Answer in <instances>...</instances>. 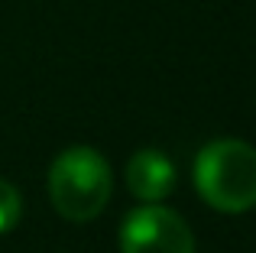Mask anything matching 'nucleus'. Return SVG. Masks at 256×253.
Masks as SVG:
<instances>
[{"mask_svg":"<svg viewBox=\"0 0 256 253\" xmlns=\"http://www.w3.org/2000/svg\"><path fill=\"white\" fill-rule=\"evenodd\" d=\"M194 185L224 214L256 208V150L244 140H211L194 156Z\"/></svg>","mask_w":256,"mask_h":253,"instance_id":"1","label":"nucleus"},{"mask_svg":"<svg viewBox=\"0 0 256 253\" xmlns=\"http://www.w3.org/2000/svg\"><path fill=\"white\" fill-rule=\"evenodd\" d=\"M120 253H194V234L185 218L146 202L126 214L120 228Z\"/></svg>","mask_w":256,"mask_h":253,"instance_id":"3","label":"nucleus"},{"mask_svg":"<svg viewBox=\"0 0 256 253\" xmlns=\"http://www.w3.org/2000/svg\"><path fill=\"white\" fill-rule=\"evenodd\" d=\"M114 188L107 159L91 146H72L58 152L49 169V195L65 221L84 224L104 211Z\"/></svg>","mask_w":256,"mask_h":253,"instance_id":"2","label":"nucleus"},{"mask_svg":"<svg viewBox=\"0 0 256 253\" xmlns=\"http://www.w3.org/2000/svg\"><path fill=\"white\" fill-rule=\"evenodd\" d=\"M175 185V169L159 150H140L126 166V188L140 202H162Z\"/></svg>","mask_w":256,"mask_h":253,"instance_id":"4","label":"nucleus"},{"mask_svg":"<svg viewBox=\"0 0 256 253\" xmlns=\"http://www.w3.org/2000/svg\"><path fill=\"white\" fill-rule=\"evenodd\" d=\"M20 214H23V202H20V192L13 188L6 178H0V234L16 228Z\"/></svg>","mask_w":256,"mask_h":253,"instance_id":"5","label":"nucleus"}]
</instances>
